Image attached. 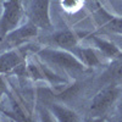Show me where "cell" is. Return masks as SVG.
Wrapping results in <instances>:
<instances>
[{"label": "cell", "instance_id": "cell-1", "mask_svg": "<svg viewBox=\"0 0 122 122\" xmlns=\"http://www.w3.org/2000/svg\"><path fill=\"white\" fill-rule=\"evenodd\" d=\"M38 59L50 65L56 71L60 70L64 73L79 75L84 73L89 70L82 61H81L73 53L66 49L56 48H43L37 51Z\"/></svg>", "mask_w": 122, "mask_h": 122}, {"label": "cell", "instance_id": "cell-2", "mask_svg": "<svg viewBox=\"0 0 122 122\" xmlns=\"http://www.w3.org/2000/svg\"><path fill=\"white\" fill-rule=\"evenodd\" d=\"M122 95V84L121 82H110L105 87L100 88L89 104V115L95 118L101 117L115 105L120 97Z\"/></svg>", "mask_w": 122, "mask_h": 122}, {"label": "cell", "instance_id": "cell-3", "mask_svg": "<svg viewBox=\"0 0 122 122\" xmlns=\"http://www.w3.org/2000/svg\"><path fill=\"white\" fill-rule=\"evenodd\" d=\"M26 7L25 0H5L3 4V14L0 16V38H4L21 25L26 15Z\"/></svg>", "mask_w": 122, "mask_h": 122}, {"label": "cell", "instance_id": "cell-4", "mask_svg": "<svg viewBox=\"0 0 122 122\" xmlns=\"http://www.w3.org/2000/svg\"><path fill=\"white\" fill-rule=\"evenodd\" d=\"M26 48H17L0 54V75H26Z\"/></svg>", "mask_w": 122, "mask_h": 122}, {"label": "cell", "instance_id": "cell-5", "mask_svg": "<svg viewBox=\"0 0 122 122\" xmlns=\"http://www.w3.org/2000/svg\"><path fill=\"white\" fill-rule=\"evenodd\" d=\"M28 21L34 23L39 29H51L53 22L50 18V0H29Z\"/></svg>", "mask_w": 122, "mask_h": 122}, {"label": "cell", "instance_id": "cell-6", "mask_svg": "<svg viewBox=\"0 0 122 122\" xmlns=\"http://www.w3.org/2000/svg\"><path fill=\"white\" fill-rule=\"evenodd\" d=\"M38 33H39V28L34 23L28 21L25 25H20L17 28H15L10 33H7L4 38L9 44L17 46V45H21L28 42L29 39L37 37Z\"/></svg>", "mask_w": 122, "mask_h": 122}, {"label": "cell", "instance_id": "cell-7", "mask_svg": "<svg viewBox=\"0 0 122 122\" xmlns=\"http://www.w3.org/2000/svg\"><path fill=\"white\" fill-rule=\"evenodd\" d=\"M89 39L92 40L94 48L98 49L99 53L103 55L104 59L114 61L122 57V50L111 40H107L103 37H98V36H90Z\"/></svg>", "mask_w": 122, "mask_h": 122}, {"label": "cell", "instance_id": "cell-8", "mask_svg": "<svg viewBox=\"0 0 122 122\" xmlns=\"http://www.w3.org/2000/svg\"><path fill=\"white\" fill-rule=\"evenodd\" d=\"M97 18L101 22L105 29H107L111 33H116L122 36V17L111 15L109 11L104 9L101 4H97V10H95Z\"/></svg>", "mask_w": 122, "mask_h": 122}, {"label": "cell", "instance_id": "cell-9", "mask_svg": "<svg viewBox=\"0 0 122 122\" xmlns=\"http://www.w3.org/2000/svg\"><path fill=\"white\" fill-rule=\"evenodd\" d=\"M73 54L82 61L88 68H97L100 67L103 64V60L100 56H103L99 50L93 46H76L73 49Z\"/></svg>", "mask_w": 122, "mask_h": 122}, {"label": "cell", "instance_id": "cell-10", "mask_svg": "<svg viewBox=\"0 0 122 122\" xmlns=\"http://www.w3.org/2000/svg\"><path fill=\"white\" fill-rule=\"evenodd\" d=\"M51 43L56 46L66 50H73L76 46H78L81 37L71 29H62L51 34Z\"/></svg>", "mask_w": 122, "mask_h": 122}, {"label": "cell", "instance_id": "cell-11", "mask_svg": "<svg viewBox=\"0 0 122 122\" xmlns=\"http://www.w3.org/2000/svg\"><path fill=\"white\" fill-rule=\"evenodd\" d=\"M50 111H51V115L57 121H61V122H76V121H79L78 115L75 112V111L70 110L68 107L54 104V105L50 106Z\"/></svg>", "mask_w": 122, "mask_h": 122}, {"label": "cell", "instance_id": "cell-12", "mask_svg": "<svg viewBox=\"0 0 122 122\" xmlns=\"http://www.w3.org/2000/svg\"><path fill=\"white\" fill-rule=\"evenodd\" d=\"M105 78L110 82H122V57L110 61L105 72Z\"/></svg>", "mask_w": 122, "mask_h": 122}, {"label": "cell", "instance_id": "cell-13", "mask_svg": "<svg viewBox=\"0 0 122 122\" xmlns=\"http://www.w3.org/2000/svg\"><path fill=\"white\" fill-rule=\"evenodd\" d=\"M84 5V0H61V7L64 11L73 14L79 11Z\"/></svg>", "mask_w": 122, "mask_h": 122}, {"label": "cell", "instance_id": "cell-14", "mask_svg": "<svg viewBox=\"0 0 122 122\" xmlns=\"http://www.w3.org/2000/svg\"><path fill=\"white\" fill-rule=\"evenodd\" d=\"M6 90V83H5V79L3 77V75H0V100H1L4 93Z\"/></svg>", "mask_w": 122, "mask_h": 122}, {"label": "cell", "instance_id": "cell-15", "mask_svg": "<svg viewBox=\"0 0 122 122\" xmlns=\"http://www.w3.org/2000/svg\"><path fill=\"white\" fill-rule=\"evenodd\" d=\"M118 106H120V109H122V95L118 99Z\"/></svg>", "mask_w": 122, "mask_h": 122}, {"label": "cell", "instance_id": "cell-16", "mask_svg": "<svg viewBox=\"0 0 122 122\" xmlns=\"http://www.w3.org/2000/svg\"><path fill=\"white\" fill-rule=\"evenodd\" d=\"M28 3H29V0H25V4H26V6L28 5Z\"/></svg>", "mask_w": 122, "mask_h": 122}]
</instances>
